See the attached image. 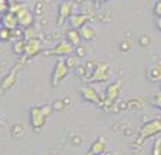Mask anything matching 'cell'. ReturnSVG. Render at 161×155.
<instances>
[{
  "instance_id": "cell-20",
  "label": "cell",
  "mask_w": 161,
  "mask_h": 155,
  "mask_svg": "<svg viewBox=\"0 0 161 155\" xmlns=\"http://www.w3.org/2000/svg\"><path fill=\"white\" fill-rule=\"evenodd\" d=\"M87 53H88V49H87V46H86V44H79V46L74 47V54H76L80 60H81V58H84L86 56H87Z\"/></svg>"
},
{
  "instance_id": "cell-16",
  "label": "cell",
  "mask_w": 161,
  "mask_h": 155,
  "mask_svg": "<svg viewBox=\"0 0 161 155\" xmlns=\"http://www.w3.org/2000/svg\"><path fill=\"white\" fill-rule=\"evenodd\" d=\"M104 151H106V140L103 138H97L90 147V152L94 155H101Z\"/></svg>"
},
{
  "instance_id": "cell-25",
  "label": "cell",
  "mask_w": 161,
  "mask_h": 155,
  "mask_svg": "<svg viewBox=\"0 0 161 155\" xmlns=\"http://www.w3.org/2000/svg\"><path fill=\"white\" fill-rule=\"evenodd\" d=\"M33 39H37L36 31H33V29L31 27L25 29V40H33Z\"/></svg>"
},
{
  "instance_id": "cell-27",
  "label": "cell",
  "mask_w": 161,
  "mask_h": 155,
  "mask_svg": "<svg viewBox=\"0 0 161 155\" xmlns=\"http://www.w3.org/2000/svg\"><path fill=\"white\" fill-rule=\"evenodd\" d=\"M9 6H10V3L7 0H0V13L4 14L6 12H9Z\"/></svg>"
},
{
  "instance_id": "cell-37",
  "label": "cell",
  "mask_w": 161,
  "mask_h": 155,
  "mask_svg": "<svg viewBox=\"0 0 161 155\" xmlns=\"http://www.w3.org/2000/svg\"><path fill=\"white\" fill-rule=\"evenodd\" d=\"M7 2H9V3H13V2H16V0H7Z\"/></svg>"
},
{
  "instance_id": "cell-18",
  "label": "cell",
  "mask_w": 161,
  "mask_h": 155,
  "mask_svg": "<svg viewBox=\"0 0 161 155\" xmlns=\"http://www.w3.org/2000/svg\"><path fill=\"white\" fill-rule=\"evenodd\" d=\"M148 80L153 83H160L161 81V66H153L148 70Z\"/></svg>"
},
{
  "instance_id": "cell-34",
  "label": "cell",
  "mask_w": 161,
  "mask_h": 155,
  "mask_svg": "<svg viewBox=\"0 0 161 155\" xmlns=\"http://www.w3.org/2000/svg\"><path fill=\"white\" fill-rule=\"evenodd\" d=\"M155 26H157V29L161 31V17L157 19V21H155Z\"/></svg>"
},
{
  "instance_id": "cell-17",
  "label": "cell",
  "mask_w": 161,
  "mask_h": 155,
  "mask_svg": "<svg viewBox=\"0 0 161 155\" xmlns=\"http://www.w3.org/2000/svg\"><path fill=\"white\" fill-rule=\"evenodd\" d=\"M63 60H64V64H66V67L69 68V70H74V68L79 67L80 64H81V60H80L74 53L70 56H67V57H64Z\"/></svg>"
},
{
  "instance_id": "cell-12",
  "label": "cell",
  "mask_w": 161,
  "mask_h": 155,
  "mask_svg": "<svg viewBox=\"0 0 161 155\" xmlns=\"http://www.w3.org/2000/svg\"><path fill=\"white\" fill-rule=\"evenodd\" d=\"M81 97L84 98L87 103H93V104H100V95L96 91L93 87H83L80 91Z\"/></svg>"
},
{
  "instance_id": "cell-4",
  "label": "cell",
  "mask_w": 161,
  "mask_h": 155,
  "mask_svg": "<svg viewBox=\"0 0 161 155\" xmlns=\"http://www.w3.org/2000/svg\"><path fill=\"white\" fill-rule=\"evenodd\" d=\"M121 85H123V83L120 81V80H117V81H114V83H111V84L107 85L106 98H104V105L103 107L110 108V105H113V104L116 103V100L120 95V91H121Z\"/></svg>"
},
{
  "instance_id": "cell-26",
  "label": "cell",
  "mask_w": 161,
  "mask_h": 155,
  "mask_svg": "<svg viewBox=\"0 0 161 155\" xmlns=\"http://www.w3.org/2000/svg\"><path fill=\"white\" fill-rule=\"evenodd\" d=\"M40 110H42L43 115H44L46 118L52 117V114L54 113V111H53V108H52V105H42V107H40Z\"/></svg>"
},
{
  "instance_id": "cell-2",
  "label": "cell",
  "mask_w": 161,
  "mask_h": 155,
  "mask_svg": "<svg viewBox=\"0 0 161 155\" xmlns=\"http://www.w3.org/2000/svg\"><path fill=\"white\" fill-rule=\"evenodd\" d=\"M74 7H76V4H74L73 0H70V2H60V4L57 6V26L58 27H61L73 16Z\"/></svg>"
},
{
  "instance_id": "cell-28",
  "label": "cell",
  "mask_w": 161,
  "mask_h": 155,
  "mask_svg": "<svg viewBox=\"0 0 161 155\" xmlns=\"http://www.w3.org/2000/svg\"><path fill=\"white\" fill-rule=\"evenodd\" d=\"M153 155H161V140H157L153 147Z\"/></svg>"
},
{
  "instance_id": "cell-30",
  "label": "cell",
  "mask_w": 161,
  "mask_h": 155,
  "mask_svg": "<svg viewBox=\"0 0 161 155\" xmlns=\"http://www.w3.org/2000/svg\"><path fill=\"white\" fill-rule=\"evenodd\" d=\"M154 13H155V16H157L158 19L161 17V0H157V2H155V4H154Z\"/></svg>"
},
{
  "instance_id": "cell-22",
  "label": "cell",
  "mask_w": 161,
  "mask_h": 155,
  "mask_svg": "<svg viewBox=\"0 0 161 155\" xmlns=\"http://www.w3.org/2000/svg\"><path fill=\"white\" fill-rule=\"evenodd\" d=\"M44 10H46L44 3L37 2V3L34 4V7H33V14L34 16H42V14H44Z\"/></svg>"
},
{
  "instance_id": "cell-23",
  "label": "cell",
  "mask_w": 161,
  "mask_h": 155,
  "mask_svg": "<svg viewBox=\"0 0 161 155\" xmlns=\"http://www.w3.org/2000/svg\"><path fill=\"white\" fill-rule=\"evenodd\" d=\"M52 108L53 111H63L66 108V103H64V100H54L52 104Z\"/></svg>"
},
{
  "instance_id": "cell-10",
  "label": "cell",
  "mask_w": 161,
  "mask_h": 155,
  "mask_svg": "<svg viewBox=\"0 0 161 155\" xmlns=\"http://www.w3.org/2000/svg\"><path fill=\"white\" fill-rule=\"evenodd\" d=\"M79 33L81 40H84V41H93V40L97 39V29L90 23H86L84 26H81L79 29Z\"/></svg>"
},
{
  "instance_id": "cell-13",
  "label": "cell",
  "mask_w": 161,
  "mask_h": 155,
  "mask_svg": "<svg viewBox=\"0 0 161 155\" xmlns=\"http://www.w3.org/2000/svg\"><path fill=\"white\" fill-rule=\"evenodd\" d=\"M2 26L6 27V29H9V30H13V29L19 27V21H17L16 14H13V13H10V12L4 13L3 20H2Z\"/></svg>"
},
{
  "instance_id": "cell-7",
  "label": "cell",
  "mask_w": 161,
  "mask_h": 155,
  "mask_svg": "<svg viewBox=\"0 0 161 155\" xmlns=\"http://www.w3.org/2000/svg\"><path fill=\"white\" fill-rule=\"evenodd\" d=\"M42 51H43V44L39 39L26 40L25 53H23V57L25 58H31V57H34V56L40 54Z\"/></svg>"
},
{
  "instance_id": "cell-14",
  "label": "cell",
  "mask_w": 161,
  "mask_h": 155,
  "mask_svg": "<svg viewBox=\"0 0 161 155\" xmlns=\"http://www.w3.org/2000/svg\"><path fill=\"white\" fill-rule=\"evenodd\" d=\"M70 24H71V29H77L79 30L81 26H84L86 23H88V20H90V16H87V14H74L73 13V16H71L70 19Z\"/></svg>"
},
{
  "instance_id": "cell-6",
  "label": "cell",
  "mask_w": 161,
  "mask_h": 155,
  "mask_svg": "<svg viewBox=\"0 0 161 155\" xmlns=\"http://www.w3.org/2000/svg\"><path fill=\"white\" fill-rule=\"evenodd\" d=\"M74 53V46H71L70 43L67 40H63V41H58L52 50L46 51V54H54L57 57H67Z\"/></svg>"
},
{
  "instance_id": "cell-15",
  "label": "cell",
  "mask_w": 161,
  "mask_h": 155,
  "mask_svg": "<svg viewBox=\"0 0 161 155\" xmlns=\"http://www.w3.org/2000/svg\"><path fill=\"white\" fill-rule=\"evenodd\" d=\"M66 40L74 47L79 46V44H81V37H80V33H79L77 29H70V30H67Z\"/></svg>"
},
{
  "instance_id": "cell-33",
  "label": "cell",
  "mask_w": 161,
  "mask_h": 155,
  "mask_svg": "<svg viewBox=\"0 0 161 155\" xmlns=\"http://www.w3.org/2000/svg\"><path fill=\"white\" fill-rule=\"evenodd\" d=\"M154 104L161 110V93H157V94L154 95Z\"/></svg>"
},
{
  "instance_id": "cell-11",
  "label": "cell",
  "mask_w": 161,
  "mask_h": 155,
  "mask_svg": "<svg viewBox=\"0 0 161 155\" xmlns=\"http://www.w3.org/2000/svg\"><path fill=\"white\" fill-rule=\"evenodd\" d=\"M17 73H19V66H16L13 70H10L9 73L4 76V78L2 80V84H0V87H2V90H9V88H12L13 85L17 83Z\"/></svg>"
},
{
  "instance_id": "cell-39",
  "label": "cell",
  "mask_w": 161,
  "mask_h": 155,
  "mask_svg": "<svg viewBox=\"0 0 161 155\" xmlns=\"http://www.w3.org/2000/svg\"><path fill=\"white\" fill-rule=\"evenodd\" d=\"M61 2H70V0H61Z\"/></svg>"
},
{
  "instance_id": "cell-3",
  "label": "cell",
  "mask_w": 161,
  "mask_h": 155,
  "mask_svg": "<svg viewBox=\"0 0 161 155\" xmlns=\"http://www.w3.org/2000/svg\"><path fill=\"white\" fill-rule=\"evenodd\" d=\"M69 68L66 67V64H64V60L63 58H58L54 64V68H53V73H52V85L53 87H58L61 84L64 78L67 77L69 74Z\"/></svg>"
},
{
  "instance_id": "cell-36",
  "label": "cell",
  "mask_w": 161,
  "mask_h": 155,
  "mask_svg": "<svg viewBox=\"0 0 161 155\" xmlns=\"http://www.w3.org/2000/svg\"><path fill=\"white\" fill-rule=\"evenodd\" d=\"M2 20H3V14L0 13V26H2Z\"/></svg>"
},
{
  "instance_id": "cell-5",
  "label": "cell",
  "mask_w": 161,
  "mask_h": 155,
  "mask_svg": "<svg viewBox=\"0 0 161 155\" xmlns=\"http://www.w3.org/2000/svg\"><path fill=\"white\" fill-rule=\"evenodd\" d=\"M161 132V120H151L146 122L140 130V137L143 140H147L150 137H155Z\"/></svg>"
},
{
  "instance_id": "cell-19",
  "label": "cell",
  "mask_w": 161,
  "mask_h": 155,
  "mask_svg": "<svg viewBox=\"0 0 161 155\" xmlns=\"http://www.w3.org/2000/svg\"><path fill=\"white\" fill-rule=\"evenodd\" d=\"M25 44H26V40L21 39V40H14L13 41V53H14L16 56H23V53H25Z\"/></svg>"
},
{
  "instance_id": "cell-24",
  "label": "cell",
  "mask_w": 161,
  "mask_h": 155,
  "mask_svg": "<svg viewBox=\"0 0 161 155\" xmlns=\"http://www.w3.org/2000/svg\"><path fill=\"white\" fill-rule=\"evenodd\" d=\"M87 68L84 67V66H81V64H80L79 67H76L74 68V73H76V76L77 77H81V78H84L86 76H87Z\"/></svg>"
},
{
  "instance_id": "cell-38",
  "label": "cell",
  "mask_w": 161,
  "mask_h": 155,
  "mask_svg": "<svg viewBox=\"0 0 161 155\" xmlns=\"http://www.w3.org/2000/svg\"><path fill=\"white\" fill-rule=\"evenodd\" d=\"M160 93H161V81H160Z\"/></svg>"
},
{
  "instance_id": "cell-35",
  "label": "cell",
  "mask_w": 161,
  "mask_h": 155,
  "mask_svg": "<svg viewBox=\"0 0 161 155\" xmlns=\"http://www.w3.org/2000/svg\"><path fill=\"white\" fill-rule=\"evenodd\" d=\"M94 2H96L97 4H100V3H103V2H107V0H94Z\"/></svg>"
},
{
  "instance_id": "cell-32",
  "label": "cell",
  "mask_w": 161,
  "mask_h": 155,
  "mask_svg": "<svg viewBox=\"0 0 161 155\" xmlns=\"http://www.w3.org/2000/svg\"><path fill=\"white\" fill-rule=\"evenodd\" d=\"M150 41H151L150 36H141L140 37V44H141V46H148Z\"/></svg>"
},
{
  "instance_id": "cell-41",
  "label": "cell",
  "mask_w": 161,
  "mask_h": 155,
  "mask_svg": "<svg viewBox=\"0 0 161 155\" xmlns=\"http://www.w3.org/2000/svg\"><path fill=\"white\" fill-rule=\"evenodd\" d=\"M101 155H103V154H101Z\"/></svg>"
},
{
  "instance_id": "cell-21",
  "label": "cell",
  "mask_w": 161,
  "mask_h": 155,
  "mask_svg": "<svg viewBox=\"0 0 161 155\" xmlns=\"http://www.w3.org/2000/svg\"><path fill=\"white\" fill-rule=\"evenodd\" d=\"M12 40V30L0 26V41H10Z\"/></svg>"
},
{
  "instance_id": "cell-31",
  "label": "cell",
  "mask_w": 161,
  "mask_h": 155,
  "mask_svg": "<svg viewBox=\"0 0 161 155\" xmlns=\"http://www.w3.org/2000/svg\"><path fill=\"white\" fill-rule=\"evenodd\" d=\"M120 49H121V51H128V50L131 49V43L130 41H123L121 44H120Z\"/></svg>"
},
{
  "instance_id": "cell-1",
  "label": "cell",
  "mask_w": 161,
  "mask_h": 155,
  "mask_svg": "<svg viewBox=\"0 0 161 155\" xmlns=\"http://www.w3.org/2000/svg\"><path fill=\"white\" fill-rule=\"evenodd\" d=\"M110 74H111V70H110L108 63H104V61H100L93 67V71L88 76V83H101L106 81V80L110 78Z\"/></svg>"
},
{
  "instance_id": "cell-9",
  "label": "cell",
  "mask_w": 161,
  "mask_h": 155,
  "mask_svg": "<svg viewBox=\"0 0 161 155\" xmlns=\"http://www.w3.org/2000/svg\"><path fill=\"white\" fill-rule=\"evenodd\" d=\"M16 17H17V21H19V27H21L23 30L29 29V27H33L34 14H33V12L29 10V7H25L23 10H20V12L16 14Z\"/></svg>"
},
{
  "instance_id": "cell-8",
  "label": "cell",
  "mask_w": 161,
  "mask_h": 155,
  "mask_svg": "<svg viewBox=\"0 0 161 155\" xmlns=\"http://www.w3.org/2000/svg\"><path fill=\"white\" fill-rule=\"evenodd\" d=\"M46 117L43 115L40 107H31L30 108V124L34 131H40L46 124Z\"/></svg>"
},
{
  "instance_id": "cell-29",
  "label": "cell",
  "mask_w": 161,
  "mask_h": 155,
  "mask_svg": "<svg viewBox=\"0 0 161 155\" xmlns=\"http://www.w3.org/2000/svg\"><path fill=\"white\" fill-rule=\"evenodd\" d=\"M12 134L17 138L21 137V135H23V128H21V125H14V127L12 128Z\"/></svg>"
},
{
  "instance_id": "cell-40",
  "label": "cell",
  "mask_w": 161,
  "mask_h": 155,
  "mask_svg": "<svg viewBox=\"0 0 161 155\" xmlns=\"http://www.w3.org/2000/svg\"><path fill=\"white\" fill-rule=\"evenodd\" d=\"M0 118H2V114H0Z\"/></svg>"
}]
</instances>
